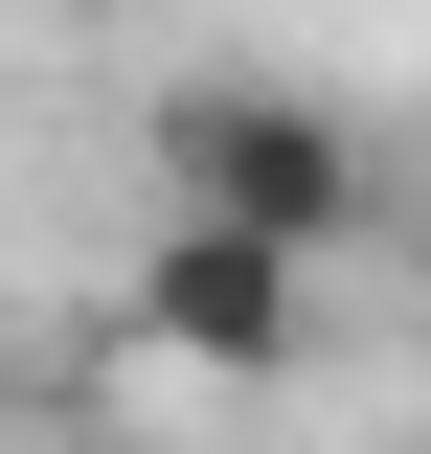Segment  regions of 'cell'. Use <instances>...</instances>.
<instances>
[{
  "instance_id": "obj_1",
  "label": "cell",
  "mask_w": 431,
  "mask_h": 454,
  "mask_svg": "<svg viewBox=\"0 0 431 454\" xmlns=\"http://www.w3.org/2000/svg\"><path fill=\"white\" fill-rule=\"evenodd\" d=\"M160 205H182V227H250V250L318 273L341 227L386 205V160L295 91V68H182V91H160Z\"/></svg>"
},
{
  "instance_id": "obj_2",
  "label": "cell",
  "mask_w": 431,
  "mask_h": 454,
  "mask_svg": "<svg viewBox=\"0 0 431 454\" xmlns=\"http://www.w3.org/2000/svg\"><path fill=\"white\" fill-rule=\"evenodd\" d=\"M137 340H160V364H227V387H272V364L318 340V295H295V250L160 205V250H137Z\"/></svg>"
}]
</instances>
